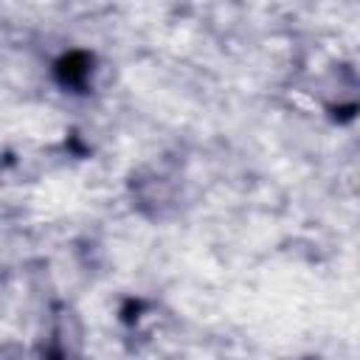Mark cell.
I'll return each mask as SVG.
<instances>
[{"mask_svg":"<svg viewBox=\"0 0 360 360\" xmlns=\"http://www.w3.org/2000/svg\"><path fill=\"white\" fill-rule=\"evenodd\" d=\"M53 73L65 90L82 93L93 84V56L84 51H70L53 65Z\"/></svg>","mask_w":360,"mask_h":360,"instance_id":"obj_1","label":"cell"}]
</instances>
